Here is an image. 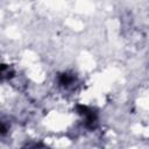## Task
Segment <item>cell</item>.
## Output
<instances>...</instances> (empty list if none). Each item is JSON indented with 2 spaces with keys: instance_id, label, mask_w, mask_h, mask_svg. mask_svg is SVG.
<instances>
[{
  "instance_id": "cell-1",
  "label": "cell",
  "mask_w": 149,
  "mask_h": 149,
  "mask_svg": "<svg viewBox=\"0 0 149 149\" xmlns=\"http://www.w3.org/2000/svg\"><path fill=\"white\" fill-rule=\"evenodd\" d=\"M58 85L63 88H70V87H73L77 83V78L73 73H70V72H64L62 74L58 76Z\"/></svg>"
}]
</instances>
